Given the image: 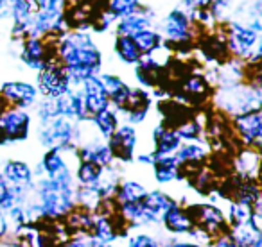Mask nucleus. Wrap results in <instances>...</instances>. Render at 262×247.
Returning <instances> with one entry per match:
<instances>
[{
    "label": "nucleus",
    "mask_w": 262,
    "mask_h": 247,
    "mask_svg": "<svg viewBox=\"0 0 262 247\" xmlns=\"http://www.w3.org/2000/svg\"><path fill=\"white\" fill-rule=\"evenodd\" d=\"M155 145H157L155 158L171 156L180 147V136L176 135V131H167L164 128H158L155 129Z\"/></svg>",
    "instance_id": "nucleus-16"
},
{
    "label": "nucleus",
    "mask_w": 262,
    "mask_h": 247,
    "mask_svg": "<svg viewBox=\"0 0 262 247\" xmlns=\"http://www.w3.org/2000/svg\"><path fill=\"white\" fill-rule=\"evenodd\" d=\"M112 143H110V151H112V156L119 158L122 161H129L133 158V151L137 145V133L129 126H122L119 128L112 136Z\"/></svg>",
    "instance_id": "nucleus-7"
},
{
    "label": "nucleus",
    "mask_w": 262,
    "mask_h": 247,
    "mask_svg": "<svg viewBox=\"0 0 262 247\" xmlns=\"http://www.w3.org/2000/svg\"><path fill=\"white\" fill-rule=\"evenodd\" d=\"M2 113H4V102L0 101V116H2Z\"/></svg>",
    "instance_id": "nucleus-37"
},
{
    "label": "nucleus",
    "mask_w": 262,
    "mask_h": 247,
    "mask_svg": "<svg viewBox=\"0 0 262 247\" xmlns=\"http://www.w3.org/2000/svg\"><path fill=\"white\" fill-rule=\"evenodd\" d=\"M22 59L31 68L41 70L43 66H47L45 65V47L38 40L27 41L26 48H24V52H22Z\"/></svg>",
    "instance_id": "nucleus-19"
},
{
    "label": "nucleus",
    "mask_w": 262,
    "mask_h": 247,
    "mask_svg": "<svg viewBox=\"0 0 262 247\" xmlns=\"http://www.w3.org/2000/svg\"><path fill=\"white\" fill-rule=\"evenodd\" d=\"M183 90H185V93L189 95V97H201V95H205V91H207V83H205L203 77L194 76L187 81Z\"/></svg>",
    "instance_id": "nucleus-28"
},
{
    "label": "nucleus",
    "mask_w": 262,
    "mask_h": 247,
    "mask_svg": "<svg viewBox=\"0 0 262 247\" xmlns=\"http://www.w3.org/2000/svg\"><path fill=\"white\" fill-rule=\"evenodd\" d=\"M139 6V0H112V15L113 16H127L135 11Z\"/></svg>",
    "instance_id": "nucleus-27"
},
{
    "label": "nucleus",
    "mask_w": 262,
    "mask_h": 247,
    "mask_svg": "<svg viewBox=\"0 0 262 247\" xmlns=\"http://www.w3.org/2000/svg\"><path fill=\"white\" fill-rule=\"evenodd\" d=\"M4 8H6V2L4 0H0V18H2V15H4Z\"/></svg>",
    "instance_id": "nucleus-36"
},
{
    "label": "nucleus",
    "mask_w": 262,
    "mask_h": 247,
    "mask_svg": "<svg viewBox=\"0 0 262 247\" xmlns=\"http://www.w3.org/2000/svg\"><path fill=\"white\" fill-rule=\"evenodd\" d=\"M8 228H9V224H8V218L4 217V213L0 211V238L8 233Z\"/></svg>",
    "instance_id": "nucleus-33"
},
{
    "label": "nucleus",
    "mask_w": 262,
    "mask_h": 247,
    "mask_svg": "<svg viewBox=\"0 0 262 247\" xmlns=\"http://www.w3.org/2000/svg\"><path fill=\"white\" fill-rule=\"evenodd\" d=\"M101 178H102L101 165L92 163V161H81L79 168H77V179H79L84 186L95 185Z\"/></svg>",
    "instance_id": "nucleus-24"
},
{
    "label": "nucleus",
    "mask_w": 262,
    "mask_h": 247,
    "mask_svg": "<svg viewBox=\"0 0 262 247\" xmlns=\"http://www.w3.org/2000/svg\"><path fill=\"white\" fill-rule=\"evenodd\" d=\"M165 34L172 41H183L189 38V22L182 11H172L165 20Z\"/></svg>",
    "instance_id": "nucleus-17"
},
{
    "label": "nucleus",
    "mask_w": 262,
    "mask_h": 247,
    "mask_svg": "<svg viewBox=\"0 0 262 247\" xmlns=\"http://www.w3.org/2000/svg\"><path fill=\"white\" fill-rule=\"evenodd\" d=\"M235 124H237L239 133L243 135V138L246 140L248 143H253V145L260 143L262 122H260V113H258V109L248 111V113H244V115L237 116Z\"/></svg>",
    "instance_id": "nucleus-9"
},
{
    "label": "nucleus",
    "mask_w": 262,
    "mask_h": 247,
    "mask_svg": "<svg viewBox=\"0 0 262 247\" xmlns=\"http://www.w3.org/2000/svg\"><path fill=\"white\" fill-rule=\"evenodd\" d=\"M257 154H253V153H244L243 156L239 158V167H241V170L243 172H246L248 176L251 174V172L257 168Z\"/></svg>",
    "instance_id": "nucleus-31"
},
{
    "label": "nucleus",
    "mask_w": 262,
    "mask_h": 247,
    "mask_svg": "<svg viewBox=\"0 0 262 247\" xmlns=\"http://www.w3.org/2000/svg\"><path fill=\"white\" fill-rule=\"evenodd\" d=\"M101 83H102V86H104V91H106V95H108V98H112L113 104L122 109L127 97H129V88H127L119 77L110 76V73H104V76L101 77Z\"/></svg>",
    "instance_id": "nucleus-13"
},
{
    "label": "nucleus",
    "mask_w": 262,
    "mask_h": 247,
    "mask_svg": "<svg viewBox=\"0 0 262 247\" xmlns=\"http://www.w3.org/2000/svg\"><path fill=\"white\" fill-rule=\"evenodd\" d=\"M126 247H162V245L153 238V236L140 233V235H133V236H131V238L127 240V245Z\"/></svg>",
    "instance_id": "nucleus-29"
},
{
    "label": "nucleus",
    "mask_w": 262,
    "mask_h": 247,
    "mask_svg": "<svg viewBox=\"0 0 262 247\" xmlns=\"http://www.w3.org/2000/svg\"><path fill=\"white\" fill-rule=\"evenodd\" d=\"M6 142H8V140H6V135H4V131H2V128H0V145H4Z\"/></svg>",
    "instance_id": "nucleus-35"
},
{
    "label": "nucleus",
    "mask_w": 262,
    "mask_h": 247,
    "mask_svg": "<svg viewBox=\"0 0 262 247\" xmlns=\"http://www.w3.org/2000/svg\"><path fill=\"white\" fill-rule=\"evenodd\" d=\"M81 97H83L86 113L97 115L102 109H108V95H106L101 79H97L95 76L83 81V93H81Z\"/></svg>",
    "instance_id": "nucleus-6"
},
{
    "label": "nucleus",
    "mask_w": 262,
    "mask_h": 247,
    "mask_svg": "<svg viewBox=\"0 0 262 247\" xmlns=\"http://www.w3.org/2000/svg\"><path fill=\"white\" fill-rule=\"evenodd\" d=\"M165 229L169 233H174V235H183V233H192L194 224L190 220L189 213L185 210H180L178 204L171 208V210L165 211V215L162 217Z\"/></svg>",
    "instance_id": "nucleus-11"
},
{
    "label": "nucleus",
    "mask_w": 262,
    "mask_h": 247,
    "mask_svg": "<svg viewBox=\"0 0 262 247\" xmlns=\"http://www.w3.org/2000/svg\"><path fill=\"white\" fill-rule=\"evenodd\" d=\"M104 247H112V245H110V243H106V245Z\"/></svg>",
    "instance_id": "nucleus-38"
},
{
    "label": "nucleus",
    "mask_w": 262,
    "mask_h": 247,
    "mask_svg": "<svg viewBox=\"0 0 262 247\" xmlns=\"http://www.w3.org/2000/svg\"><path fill=\"white\" fill-rule=\"evenodd\" d=\"M29 124H31L29 115L20 111V109L2 113V116H0V128L4 131L8 142L26 140L27 135H29Z\"/></svg>",
    "instance_id": "nucleus-5"
},
{
    "label": "nucleus",
    "mask_w": 262,
    "mask_h": 247,
    "mask_svg": "<svg viewBox=\"0 0 262 247\" xmlns=\"http://www.w3.org/2000/svg\"><path fill=\"white\" fill-rule=\"evenodd\" d=\"M255 43H257V31L255 29L241 26L232 27V48L237 54L246 56L253 48Z\"/></svg>",
    "instance_id": "nucleus-14"
},
{
    "label": "nucleus",
    "mask_w": 262,
    "mask_h": 247,
    "mask_svg": "<svg viewBox=\"0 0 262 247\" xmlns=\"http://www.w3.org/2000/svg\"><path fill=\"white\" fill-rule=\"evenodd\" d=\"M115 51H117L119 58L122 59L124 63H139L140 61V54H142L131 36H119V38H117Z\"/></svg>",
    "instance_id": "nucleus-21"
},
{
    "label": "nucleus",
    "mask_w": 262,
    "mask_h": 247,
    "mask_svg": "<svg viewBox=\"0 0 262 247\" xmlns=\"http://www.w3.org/2000/svg\"><path fill=\"white\" fill-rule=\"evenodd\" d=\"M79 158L81 161H92V163H97L101 167L108 165L113 160L112 151L104 143H88L79 151Z\"/></svg>",
    "instance_id": "nucleus-18"
},
{
    "label": "nucleus",
    "mask_w": 262,
    "mask_h": 247,
    "mask_svg": "<svg viewBox=\"0 0 262 247\" xmlns=\"http://www.w3.org/2000/svg\"><path fill=\"white\" fill-rule=\"evenodd\" d=\"M38 208L49 217H63L74 206V188L72 185H61L51 179H43L38 186Z\"/></svg>",
    "instance_id": "nucleus-2"
},
{
    "label": "nucleus",
    "mask_w": 262,
    "mask_h": 247,
    "mask_svg": "<svg viewBox=\"0 0 262 247\" xmlns=\"http://www.w3.org/2000/svg\"><path fill=\"white\" fill-rule=\"evenodd\" d=\"M94 122L97 126L99 133H101L104 138H110L113 133L117 131V116L110 109H102L97 115H94Z\"/></svg>",
    "instance_id": "nucleus-23"
},
{
    "label": "nucleus",
    "mask_w": 262,
    "mask_h": 247,
    "mask_svg": "<svg viewBox=\"0 0 262 247\" xmlns=\"http://www.w3.org/2000/svg\"><path fill=\"white\" fill-rule=\"evenodd\" d=\"M174 158L178 163H196L205 158V149L196 143H189V145L182 147Z\"/></svg>",
    "instance_id": "nucleus-26"
},
{
    "label": "nucleus",
    "mask_w": 262,
    "mask_h": 247,
    "mask_svg": "<svg viewBox=\"0 0 262 247\" xmlns=\"http://www.w3.org/2000/svg\"><path fill=\"white\" fill-rule=\"evenodd\" d=\"M61 58L67 65L69 81L83 83L94 77L101 66V54L86 34H74L61 43Z\"/></svg>",
    "instance_id": "nucleus-1"
},
{
    "label": "nucleus",
    "mask_w": 262,
    "mask_h": 247,
    "mask_svg": "<svg viewBox=\"0 0 262 247\" xmlns=\"http://www.w3.org/2000/svg\"><path fill=\"white\" fill-rule=\"evenodd\" d=\"M147 193V190L144 188L140 183L135 181H126L117 188V199L120 204H129V203H139L144 195Z\"/></svg>",
    "instance_id": "nucleus-20"
},
{
    "label": "nucleus",
    "mask_w": 262,
    "mask_h": 247,
    "mask_svg": "<svg viewBox=\"0 0 262 247\" xmlns=\"http://www.w3.org/2000/svg\"><path fill=\"white\" fill-rule=\"evenodd\" d=\"M200 126H198L196 122H185L183 126H180L178 128V131H176V135L180 136V138H187V140H190V138H198L200 136Z\"/></svg>",
    "instance_id": "nucleus-30"
},
{
    "label": "nucleus",
    "mask_w": 262,
    "mask_h": 247,
    "mask_svg": "<svg viewBox=\"0 0 262 247\" xmlns=\"http://www.w3.org/2000/svg\"><path fill=\"white\" fill-rule=\"evenodd\" d=\"M41 167H43L47 179L54 183H61V185H72V178H70L69 167H67L65 160L59 154V149H51L43 156L41 161Z\"/></svg>",
    "instance_id": "nucleus-8"
},
{
    "label": "nucleus",
    "mask_w": 262,
    "mask_h": 247,
    "mask_svg": "<svg viewBox=\"0 0 262 247\" xmlns=\"http://www.w3.org/2000/svg\"><path fill=\"white\" fill-rule=\"evenodd\" d=\"M155 178L158 183H171L180 178L178 161L174 156H158L155 158Z\"/></svg>",
    "instance_id": "nucleus-15"
},
{
    "label": "nucleus",
    "mask_w": 262,
    "mask_h": 247,
    "mask_svg": "<svg viewBox=\"0 0 262 247\" xmlns=\"http://www.w3.org/2000/svg\"><path fill=\"white\" fill-rule=\"evenodd\" d=\"M169 247H205V245H200V243H189V242H171Z\"/></svg>",
    "instance_id": "nucleus-34"
},
{
    "label": "nucleus",
    "mask_w": 262,
    "mask_h": 247,
    "mask_svg": "<svg viewBox=\"0 0 262 247\" xmlns=\"http://www.w3.org/2000/svg\"><path fill=\"white\" fill-rule=\"evenodd\" d=\"M0 91H2V95L8 101L15 102V104L22 106V108H27V106H31L36 101V88L27 83H18V81H15V83H4Z\"/></svg>",
    "instance_id": "nucleus-10"
},
{
    "label": "nucleus",
    "mask_w": 262,
    "mask_h": 247,
    "mask_svg": "<svg viewBox=\"0 0 262 247\" xmlns=\"http://www.w3.org/2000/svg\"><path fill=\"white\" fill-rule=\"evenodd\" d=\"M149 27V18L146 16H137V15H127L122 22L117 27L119 36H135L140 31H146Z\"/></svg>",
    "instance_id": "nucleus-22"
},
{
    "label": "nucleus",
    "mask_w": 262,
    "mask_h": 247,
    "mask_svg": "<svg viewBox=\"0 0 262 247\" xmlns=\"http://www.w3.org/2000/svg\"><path fill=\"white\" fill-rule=\"evenodd\" d=\"M74 140V126L65 116H56L45 122L40 133V142L51 149H61L70 145Z\"/></svg>",
    "instance_id": "nucleus-3"
},
{
    "label": "nucleus",
    "mask_w": 262,
    "mask_h": 247,
    "mask_svg": "<svg viewBox=\"0 0 262 247\" xmlns=\"http://www.w3.org/2000/svg\"><path fill=\"white\" fill-rule=\"evenodd\" d=\"M38 84H40V90L45 97L56 98L69 91L70 81L63 68L49 65L41 68V73H40V77H38Z\"/></svg>",
    "instance_id": "nucleus-4"
},
{
    "label": "nucleus",
    "mask_w": 262,
    "mask_h": 247,
    "mask_svg": "<svg viewBox=\"0 0 262 247\" xmlns=\"http://www.w3.org/2000/svg\"><path fill=\"white\" fill-rule=\"evenodd\" d=\"M59 247H86V242L83 238H74V240H69V242L61 243Z\"/></svg>",
    "instance_id": "nucleus-32"
},
{
    "label": "nucleus",
    "mask_w": 262,
    "mask_h": 247,
    "mask_svg": "<svg viewBox=\"0 0 262 247\" xmlns=\"http://www.w3.org/2000/svg\"><path fill=\"white\" fill-rule=\"evenodd\" d=\"M133 38V41H135V45L139 47L140 52H153L157 51L158 47H160V36H158L157 33H153V31L146 29V31H140V33H137Z\"/></svg>",
    "instance_id": "nucleus-25"
},
{
    "label": "nucleus",
    "mask_w": 262,
    "mask_h": 247,
    "mask_svg": "<svg viewBox=\"0 0 262 247\" xmlns=\"http://www.w3.org/2000/svg\"><path fill=\"white\" fill-rule=\"evenodd\" d=\"M2 178L9 185L18 186V188H27L31 185V181H33L31 168L24 161H8L4 165V170H2Z\"/></svg>",
    "instance_id": "nucleus-12"
}]
</instances>
